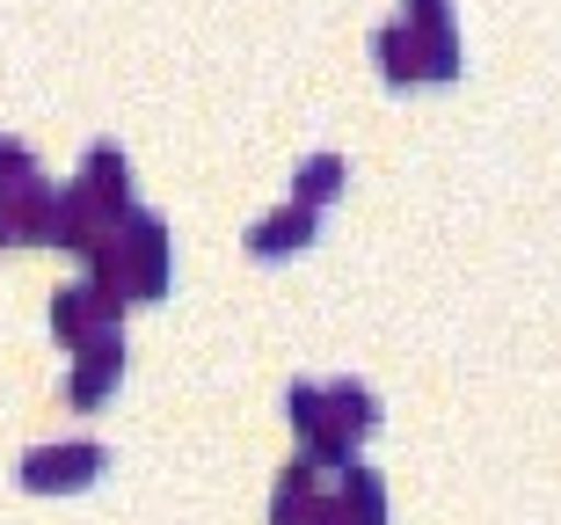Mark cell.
I'll return each instance as SVG.
<instances>
[{
  "mask_svg": "<svg viewBox=\"0 0 561 525\" xmlns=\"http://www.w3.org/2000/svg\"><path fill=\"white\" fill-rule=\"evenodd\" d=\"M168 255H175L168 219L153 205H131L125 219H117V227L81 255V263H88V277H95L103 293H117L131 307V299H161L168 293Z\"/></svg>",
  "mask_w": 561,
  "mask_h": 525,
  "instance_id": "1",
  "label": "cell"
},
{
  "mask_svg": "<svg viewBox=\"0 0 561 525\" xmlns=\"http://www.w3.org/2000/svg\"><path fill=\"white\" fill-rule=\"evenodd\" d=\"M373 52H379V73H387L394 88L453 81V73H459V37H423V30H409L401 15H387L373 30Z\"/></svg>",
  "mask_w": 561,
  "mask_h": 525,
  "instance_id": "2",
  "label": "cell"
},
{
  "mask_svg": "<svg viewBox=\"0 0 561 525\" xmlns=\"http://www.w3.org/2000/svg\"><path fill=\"white\" fill-rule=\"evenodd\" d=\"M285 416H291V431H299V453H307L313 467H343L357 460V438L343 431V416L329 409V395H321V379H291L285 387Z\"/></svg>",
  "mask_w": 561,
  "mask_h": 525,
  "instance_id": "3",
  "label": "cell"
},
{
  "mask_svg": "<svg viewBox=\"0 0 561 525\" xmlns=\"http://www.w3.org/2000/svg\"><path fill=\"white\" fill-rule=\"evenodd\" d=\"M8 241H59V183L44 169L0 183V249Z\"/></svg>",
  "mask_w": 561,
  "mask_h": 525,
  "instance_id": "4",
  "label": "cell"
},
{
  "mask_svg": "<svg viewBox=\"0 0 561 525\" xmlns=\"http://www.w3.org/2000/svg\"><path fill=\"white\" fill-rule=\"evenodd\" d=\"M271 525H351V518H343V504H335V489H321V475H313L307 453H291V460L277 467V482H271Z\"/></svg>",
  "mask_w": 561,
  "mask_h": 525,
  "instance_id": "5",
  "label": "cell"
},
{
  "mask_svg": "<svg viewBox=\"0 0 561 525\" xmlns=\"http://www.w3.org/2000/svg\"><path fill=\"white\" fill-rule=\"evenodd\" d=\"M103 438H51V445H30L22 453V489H81V482H95L103 475Z\"/></svg>",
  "mask_w": 561,
  "mask_h": 525,
  "instance_id": "6",
  "label": "cell"
},
{
  "mask_svg": "<svg viewBox=\"0 0 561 525\" xmlns=\"http://www.w3.org/2000/svg\"><path fill=\"white\" fill-rule=\"evenodd\" d=\"M117 373H125V321H110V329H95V336L73 343V373H66L73 409H95V401L117 387Z\"/></svg>",
  "mask_w": 561,
  "mask_h": 525,
  "instance_id": "7",
  "label": "cell"
},
{
  "mask_svg": "<svg viewBox=\"0 0 561 525\" xmlns=\"http://www.w3.org/2000/svg\"><path fill=\"white\" fill-rule=\"evenodd\" d=\"M110 321H125V299L103 293L95 277H73V285L51 293V329H59V343H81V336H95V329H110Z\"/></svg>",
  "mask_w": 561,
  "mask_h": 525,
  "instance_id": "8",
  "label": "cell"
},
{
  "mask_svg": "<svg viewBox=\"0 0 561 525\" xmlns=\"http://www.w3.org/2000/svg\"><path fill=\"white\" fill-rule=\"evenodd\" d=\"M125 212H131V205H110V197H95V190L66 183V190H59V241H51V249L88 255L110 227H117V219H125Z\"/></svg>",
  "mask_w": 561,
  "mask_h": 525,
  "instance_id": "9",
  "label": "cell"
},
{
  "mask_svg": "<svg viewBox=\"0 0 561 525\" xmlns=\"http://www.w3.org/2000/svg\"><path fill=\"white\" fill-rule=\"evenodd\" d=\"M313 233H321V212H313V205H291V197H285V205H271V212L249 227V255H263V263H271V255L307 249Z\"/></svg>",
  "mask_w": 561,
  "mask_h": 525,
  "instance_id": "10",
  "label": "cell"
},
{
  "mask_svg": "<svg viewBox=\"0 0 561 525\" xmlns=\"http://www.w3.org/2000/svg\"><path fill=\"white\" fill-rule=\"evenodd\" d=\"M335 504H343V518H351V525H387V475L357 453V460L335 475Z\"/></svg>",
  "mask_w": 561,
  "mask_h": 525,
  "instance_id": "11",
  "label": "cell"
},
{
  "mask_svg": "<svg viewBox=\"0 0 561 525\" xmlns=\"http://www.w3.org/2000/svg\"><path fill=\"white\" fill-rule=\"evenodd\" d=\"M81 190H95V197H110V205H131V153L117 147V139H88V153H81V175H73Z\"/></svg>",
  "mask_w": 561,
  "mask_h": 525,
  "instance_id": "12",
  "label": "cell"
},
{
  "mask_svg": "<svg viewBox=\"0 0 561 525\" xmlns=\"http://www.w3.org/2000/svg\"><path fill=\"white\" fill-rule=\"evenodd\" d=\"M321 395H329V409L343 416V431H351V438H365V431L379 423V395H373V379L335 373V379H321Z\"/></svg>",
  "mask_w": 561,
  "mask_h": 525,
  "instance_id": "13",
  "label": "cell"
},
{
  "mask_svg": "<svg viewBox=\"0 0 561 525\" xmlns=\"http://www.w3.org/2000/svg\"><path fill=\"white\" fill-rule=\"evenodd\" d=\"M343 183H351V161H343V153H307V161L291 169V205H313V212H321Z\"/></svg>",
  "mask_w": 561,
  "mask_h": 525,
  "instance_id": "14",
  "label": "cell"
},
{
  "mask_svg": "<svg viewBox=\"0 0 561 525\" xmlns=\"http://www.w3.org/2000/svg\"><path fill=\"white\" fill-rule=\"evenodd\" d=\"M401 22H409V30H423V37H459L453 0H401Z\"/></svg>",
  "mask_w": 561,
  "mask_h": 525,
  "instance_id": "15",
  "label": "cell"
},
{
  "mask_svg": "<svg viewBox=\"0 0 561 525\" xmlns=\"http://www.w3.org/2000/svg\"><path fill=\"white\" fill-rule=\"evenodd\" d=\"M30 169H37V153L22 147L15 132H0V183H15V175H30Z\"/></svg>",
  "mask_w": 561,
  "mask_h": 525,
  "instance_id": "16",
  "label": "cell"
}]
</instances>
